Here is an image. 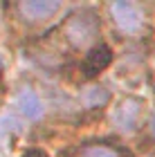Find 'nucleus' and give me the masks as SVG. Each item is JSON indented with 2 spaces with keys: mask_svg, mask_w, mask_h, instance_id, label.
Listing matches in <instances>:
<instances>
[{
  "mask_svg": "<svg viewBox=\"0 0 155 157\" xmlns=\"http://www.w3.org/2000/svg\"><path fill=\"white\" fill-rule=\"evenodd\" d=\"M23 157H50L45 151H41V148H29V151H25Z\"/></svg>",
  "mask_w": 155,
  "mask_h": 157,
  "instance_id": "nucleus-9",
  "label": "nucleus"
},
{
  "mask_svg": "<svg viewBox=\"0 0 155 157\" xmlns=\"http://www.w3.org/2000/svg\"><path fill=\"white\" fill-rule=\"evenodd\" d=\"M110 61H112V49L108 45H95L92 49L86 52V56H83V61L79 65L81 76L83 78L97 76L99 72H103V70L110 65Z\"/></svg>",
  "mask_w": 155,
  "mask_h": 157,
  "instance_id": "nucleus-4",
  "label": "nucleus"
},
{
  "mask_svg": "<svg viewBox=\"0 0 155 157\" xmlns=\"http://www.w3.org/2000/svg\"><path fill=\"white\" fill-rule=\"evenodd\" d=\"M139 115H142V101L139 99H122L112 112V121L122 130H133V128H137L135 124Z\"/></svg>",
  "mask_w": 155,
  "mask_h": 157,
  "instance_id": "nucleus-6",
  "label": "nucleus"
},
{
  "mask_svg": "<svg viewBox=\"0 0 155 157\" xmlns=\"http://www.w3.org/2000/svg\"><path fill=\"white\" fill-rule=\"evenodd\" d=\"M0 70H2V59H0Z\"/></svg>",
  "mask_w": 155,
  "mask_h": 157,
  "instance_id": "nucleus-11",
  "label": "nucleus"
},
{
  "mask_svg": "<svg viewBox=\"0 0 155 157\" xmlns=\"http://www.w3.org/2000/svg\"><path fill=\"white\" fill-rule=\"evenodd\" d=\"M108 9H110L115 27L124 34H135L144 23V13L139 9V5H135V2H115Z\"/></svg>",
  "mask_w": 155,
  "mask_h": 157,
  "instance_id": "nucleus-3",
  "label": "nucleus"
},
{
  "mask_svg": "<svg viewBox=\"0 0 155 157\" xmlns=\"http://www.w3.org/2000/svg\"><path fill=\"white\" fill-rule=\"evenodd\" d=\"M99 29H101L99 18H97V13L90 11V9H81V11L70 13L68 20L61 25L63 38H65V43L70 47H74V49H86L90 45H95L97 36H99Z\"/></svg>",
  "mask_w": 155,
  "mask_h": 157,
  "instance_id": "nucleus-1",
  "label": "nucleus"
},
{
  "mask_svg": "<svg viewBox=\"0 0 155 157\" xmlns=\"http://www.w3.org/2000/svg\"><path fill=\"white\" fill-rule=\"evenodd\" d=\"M72 157H133L128 148L112 141H86L72 151Z\"/></svg>",
  "mask_w": 155,
  "mask_h": 157,
  "instance_id": "nucleus-5",
  "label": "nucleus"
},
{
  "mask_svg": "<svg viewBox=\"0 0 155 157\" xmlns=\"http://www.w3.org/2000/svg\"><path fill=\"white\" fill-rule=\"evenodd\" d=\"M14 105H16V110L25 119H41V117H43V110H45L41 97L34 90H29V88H25V90L18 92L16 99H14Z\"/></svg>",
  "mask_w": 155,
  "mask_h": 157,
  "instance_id": "nucleus-7",
  "label": "nucleus"
},
{
  "mask_svg": "<svg viewBox=\"0 0 155 157\" xmlns=\"http://www.w3.org/2000/svg\"><path fill=\"white\" fill-rule=\"evenodd\" d=\"M81 99H83V103H86L88 108H99V103L108 101V92L103 88H88Z\"/></svg>",
  "mask_w": 155,
  "mask_h": 157,
  "instance_id": "nucleus-8",
  "label": "nucleus"
},
{
  "mask_svg": "<svg viewBox=\"0 0 155 157\" xmlns=\"http://www.w3.org/2000/svg\"><path fill=\"white\" fill-rule=\"evenodd\" d=\"M16 11L18 18H23L29 25L47 23L61 11V2H56V0H25V2L16 5Z\"/></svg>",
  "mask_w": 155,
  "mask_h": 157,
  "instance_id": "nucleus-2",
  "label": "nucleus"
},
{
  "mask_svg": "<svg viewBox=\"0 0 155 157\" xmlns=\"http://www.w3.org/2000/svg\"><path fill=\"white\" fill-rule=\"evenodd\" d=\"M153 135H155V119H153Z\"/></svg>",
  "mask_w": 155,
  "mask_h": 157,
  "instance_id": "nucleus-10",
  "label": "nucleus"
}]
</instances>
